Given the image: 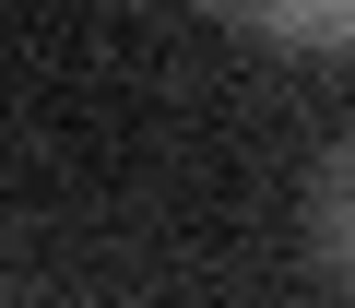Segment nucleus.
<instances>
[{
	"label": "nucleus",
	"mask_w": 355,
	"mask_h": 308,
	"mask_svg": "<svg viewBox=\"0 0 355 308\" xmlns=\"http://www.w3.org/2000/svg\"><path fill=\"white\" fill-rule=\"evenodd\" d=\"M237 12L272 36H355V0H237Z\"/></svg>",
	"instance_id": "nucleus-1"
},
{
	"label": "nucleus",
	"mask_w": 355,
	"mask_h": 308,
	"mask_svg": "<svg viewBox=\"0 0 355 308\" xmlns=\"http://www.w3.org/2000/svg\"><path fill=\"white\" fill-rule=\"evenodd\" d=\"M343 225H355V190H343Z\"/></svg>",
	"instance_id": "nucleus-2"
}]
</instances>
